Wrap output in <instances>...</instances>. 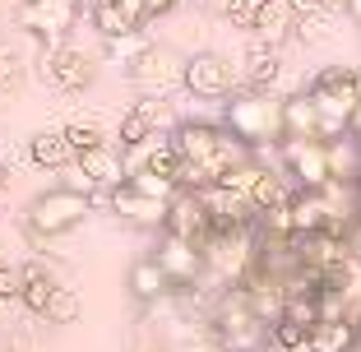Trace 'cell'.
I'll return each mask as SVG.
<instances>
[{
    "label": "cell",
    "mask_w": 361,
    "mask_h": 352,
    "mask_svg": "<svg viewBox=\"0 0 361 352\" xmlns=\"http://www.w3.org/2000/svg\"><path fill=\"white\" fill-rule=\"evenodd\" d=\"M283 107L287 97H278V88H236L232 102H223V126L236 139H245L250 149H274L287 139L283 126Z\"/></svg>",
    "instance_id": "6da1fadb"
},
{
    "label": "cell",
    "mask_w": 361,
    "mask_h": 352,
    "mask_svg": "<svg viewBox=\"0 0 361 352\" xmlns=\"http://www.w3.org/2000/svg\"><path fill=\"white\" fill-rule=\"evenodd\" d=\"M171 139H176L180 158L190 162V167H200L213 186L223 181L232 167L250 162V144H245V139H236L227 126H209V121H180V126L171 130Z\"/></svg>",
    "instance_id": "7a4b0ae2"
},
{
    "label": "cell",
    "mask_w": 361,
    "mask_h": 352,
    "mask_svg": "<svg viewBox=\"0 0 361 352\" xmlns=\"http://www.w3.org/2000/svg\"><path fill=\"white\" fill-rule=\"evenodd\" d=\"M319 107V130L324 139L352 135V121L361 111V70L357 65H324L306 88Z\"/></svg>",
    "instance_id": "3957f363"
},
{
    "label": "cell",
    "mask_w": 361,
    "mask_h": 352,
    "mask_svg": "<svg viewBox=\"0 0 361 352\" xmlns=\"http://www.w3.org/2000/svg\"><path fill=\"white\" fill-rule=\"evenodd\" d=\"M88 209H93V195H79V190H70V186H56V190L37 195V200L28 204L23 223H28L32 241H56V236L75 232V227L88 218Z\"/></svg>",
    "instance_id": "277c9868"
},
{
    "label": "cell",
    "mask_w": 361,
    "mask_h": 352,
    "mask_svg": "<svg viewBox=\"0 0 361 352\" xmlns=\"http://www.w3.org/2000/svg\"><path fill=\"white\" fill-rule=\"evenodd\" d=\"M126 75L144 93H167V88L185 84V56H176V47H167V42H149L126 65Z\"/></svg>",
    "instance_id": "5b68a950"
},
{
    "label": "cell",
    "mask_w": 361,
    "mask_h": 352,
    "mask_svg": "<svg viewBox=\"0 0 361 352\" xmlns=\"http://www.w3.org/2000/svg\"><path fill=\"white\" fill-rule=\"evenodd\" d=\"M278 158H283L287 176H297V186H306V190H324L334 181L329 139H283Z\"/></svg>",
    "instance_id": "8992f818"
},
{
    "label": "cell",
    "mask_w": 361,
    "mask_h": 352,
    "mask_svg": "<svg viewBox=\"0 0 361 352\" xmlns=\"http://www.w3.org/2000/svg\"><path fill=\"white\" fill-rule=\"evenodd\" d=\"M75 0H19L14 5V28L42 37V42H61L75 28Z\"/></svg>",
    "instance_id": "52a82bcc"
},
{
    "label": "cell",
    "mask_w": 361,
    "mask_h": 352,
    "mask_svg": "<svg viewBox=\"0 0 361 352\" xmlns=\"http://www.w3.org/2000/svg\"><path fill=\"white\" fill-rule=\"evenodd\" d=\"M185 93L190 97H204V102H218V97H232L236 93V75L223 56L213 51H200V56H185Z\"/></svg>",
    "instance_id": "ba28073f"
},
{
    "label": "cell",
    "mask_w": 361,
    "mask_h": 352,
    "mask_svg": "<svg viewBox=\"0 0 361 352\" xmlns=\"http://www.w3.org/2000/svg\"><path fill=\"white\" fill-rule=\"evenodd\" d=\"M106 204H111V214L130 227H162L167 223V204L171 200H158V195L139 190L135 181H121L106 190Z\"/></svg>",
    "instance_id": "9c48e42d"
},
{
    "label": "cell",
    "mask_w": 361,
    "mask_h": 352,
    "mask_svg": "<svg viewBox=\"0 0 361 352\" xmlns=\"http://www.w3.org/2000/svg\"><path fill=\"white\" fill-rule=\"evenodd\" d=\"M162 232L185 236V241H195V245L209 241V232H213V214H209V204H204V190H176V195H171Z\"/></svg>",
    "instance_id": "30bf717a"
},
{
    "label": "cell",
    "mask_w": 361,
    "mask_h": 352,
    "mask_svg": "<svg viewBox=\"0 0 361 352\" xmlns=\"http://www.w3.org/2000/svg\"><path fill=\"white\" fill-rule=\"evenodd\" d=\"M37 65H42L47 84L65 88V93H84V88L93 84V61H88V51H79V47H61L56 42L51 51L37 56Z\"/></svg>",
    "instance_id": "8fae6325"
},
{
    "label": "cell",
    "mask_w": 361,
    "mask_h": 352,
    "mask_svg": "<svg viewBox=\"0 0 361 352\" xmlns=\"http://www.w3.org/2000/svg\"><path fill=\"white\" fill-rule=\"evenodd\" d=\"M180 121L171 116L167 102H153V97H144V102H135V107L121 116V149H135V144H144V139L153 135H171Z\"/></svg>",
    "instance_id": "7c38bea8"
},
{
    "label": "cell",
    "mask_w": 361,
    "mask_h": 352,
    "mask_svg": "<svg viewBox=\"0 0 361 352\" xmlns=\"http://www.w3.org/2000/svg\"><path fill=\"white\" fill-rule=\"evenodd\" d=\"M158 260H162V269L176 278V288H195V283L209 274L204 245L185 241V236H171V232H162V241H158Z\"/></svg>",
    "instance_id": "4fadbf2b"
},
{
    "label": "cell",
    "mask_w": 361,
    "mask_h": 352,
    "mask_svg": "<svg viewBox=\"0 0 361 352\" xmlns=\"http://www.w3.org/2000/svg\"><path fill=\"white\" fill-rule=\"evenodd\" d=\"M79 167L97 181V190H111V186L130 181V162H126V149L116 144H97V149H84L79 153Z\"/></svg>",
    "instance_id": "5bb4252c"
},
{
    "label": "cell",
    "mask_w": 361,
    "mask_h": 352,
    "mask_svg": "<svg viewBox=\"0 0 361 352\" xmlns=\"http://www.w3.org/2000/svg\"><path fill=\"white\" fill-rule=\"evenodd\" d=\"M28 158H32V167H42V171H65L79 162V153L65 130H42V135L28 139Z\"/></svg>",
    "instance_id": "9a60e30c"
},
{
    "label": "cell",
    "mask_w": 361,
    "mask_h": 352,
    "mask_svg": "<svg viewBox=\"0 0 361 352\" xmlns=\"http://www.w3.org/2000/svg\"><path fill=\"white\" fill-rule=\"evenodd\" d=\"M176 288V278L162 269V260L158 255H144V260H135V269H130V292H135L144 306H158L167 292Z\"/></svg>",
    "instance_id": "2e32d148"
},
{
    "label": "cell",
    "mask_w": 361,
    "mask_h": 352,
    "mask_svg": "<svg viewBox=\"0 0 361 352\" xmlns=\"http://www.w3.org/2000/svg\"><path fill=\"white\" fill-rule=\"evenodd\" d=\"M278 75H283V61H278L274 42H259L250 32V51H245V84L250 88H278Z\"/></svg>",
    "instance_id": "e0dca14e"
},
{
    "label": "cell",
    "mask_w": 361,
    "mask_h": 352,
    "mask_svg": "<svg viewBox=\"0 0 361 352\" xmlns=\"http://www.w3.org/2000/svg\"><path fill=\"white\" fill-rule=\"evenodd\" d=\"M283 126H287V139H324L319 130V107L310 93H292L283 107Z\"/></svg>",
    "instance_id": "ac0fdd59"
},
{
    "label": "cell",
    "mask_w": 361,
    "mask_h": 352,
    "mask_svg": "<svg viewBox=\"0 0 361 352\" xmlns=\"http://www.w3.org/2000/svg\"><path fill=\"white\" fill-rule=\"evenodd\" d=\"M361 339L357 320H315L310 324V352H352Z\"/></svg>",
    "instance_id": "d6986e66"
},
{
    "label": "cell",
    "mask_w": 361,
    "mask_h": 352,
    "mask_svg": "<svg viewBox=\"0 0 361 352\" xmlns=\"http://www.w3.org/2000/svg\"><path fill=\"white\" fill-rule=\"evenodd\" d=\"M292 28H297V14H292V5H287V0H264V10H259V23H255V37H259V42L283 47Z\"/></svg>",
    "instance_id": "ffe728a7"
},
{
    "label": "cell",
    "mask_w": 361,
    "mask_h": 352,
    "mask_svg": "<svg viewBox=\"0 0 361 352\" xmlns=\"http://www.w3.org/2000/svg\"><path fill=\"white\" fill-rule=\"evenodd\" d=\"M250 200H255L259 214H264V209H278V204H287V200H292L287 176H283V171H274V167H259L255 186H250Z\"/></svg>",
    "instance_id": "44dd1931"
},
{
    "label": "cell",
    "mask_w": 361,
    "mask_h": 352,
    "mask_svg": "<svg viewBox=\"0 0 361 352\" xmlns=\"http://www.w3.org/2000/svg\"><path fill=\"white\" fill-rule=\"evenodd\" d=\"M93 28L102 32V37H121V32H135V23L126 19V10H121L116 0H93Z\"/></svg>",
    "instance_id": "7402d4cb"
},
{
    "label": "cell",
    "mask_w": 361,
    "mask_h": 352,
    "mask_svg": "<svg viewBox=\"0 0 361 352\" xmlns=\"http://www.w3.org/2000/svg\"><path fill=\"white\" fill-rule=\"evenodd\" d=\"M79 310H84V306H79V292L56 283L51 301H47V310H42V320H47V324H75V320H79Z\"/></svg>",
    "instance_id": "603a6c76"
},
{
    "label": "cell",
    "mask_w": 361,
    "mask_h": 352,
    "mask_svg": "<svg viewBox=\"0 0 361 352\" xmlns=\"http://www.w3.org/2000/svg\"><path fill=\"white\" fill-rule=\"evenodd\" d=\"M102 47H106V61L130 65L144 47H149V37H144V28H135V32H121V37H102Z\"/></svg>",
    "instance_id": "cb8c5ba5"
},
{
    "label": "cell",
    "mask_w": 361,
    "mask_h": 352,
    "mask_svg": "<svg viewBox=\"0 0 361 352\" xmlns=\"http://www.w3.org/2000/svg\"><path fill=\"white\" fill-rule=\"evenodd\" d=\"M23 88V65H19V51L10 42H0V93H19Z\"/></svg>",
    "instance_id": "d4e9b609"
},
{
    "label": "cell",
    "mask_w": 361,
    "mask_h": 352,
    "mask_svg": "<svg viewBox=\"0 0 361 352\" xmlns=\"http://www.w3.org/2000/svg\"><path fill=\"white\" fill-rule=\"evenodd\" d=\"M259 10H264V0H232L223 19L232 23V28H241V32H255V23H259Z\"/></svg>",
    "instance_id": "484cf974"
},
{
    "label": "cell",
    "mask_w": 361,
    "mask_h": 352,
    "mask_svg": "<svg viewBox=\"0 0 361 352\" xmlns=\"http://www.w3.org/2000/svg\"><path fill=\"white\" fill-rule=\"evenodd\" d=\"M23 283H28L23 265H0V301H19L23 297Z\"/></svg>",
    "instance_id": "4316f807"
},
{
    "label": "cell",
    "mask_w": 361,
    "mask_h": 352,
    "mask_svg": "<svg viewBox=\"0 0 361 352\" xmlns=\"http://www.w3.org/2000/svg\"><path fill=\"white\" fill-rule=\"evenodd\" d=\"M65 135H70V144H75V153L84 149H97V144H106V135L97 126H84V121H75V126H65Z\"/></svg>",
    "instance_id": "83f0119b"
},
{
    "label": "cell",
    "mask_w": 361,
    "mask_h": 352,
    "mask_svg": "<svg viewBox=\"0 0 361 352\" xmlns=\"http://www.w3.org/2000/svg\"><path fill=\"white\" fill-rule=\"evenodd\" d=\"M176 352H223V339H218V334H213V324H209V329H200L195 339H180Z\"/></svg>",
    "instance_id": "f1b7e54d"
},
{
    "label": "cell",
    "mask_w": 361,
    "mask_h": 352,
    "mask_svg": "<svg viewBox=\"0 0 361 352\" xmlns=\"http://www.w3.org/2000/svg\"><path fill=\"white\" fill-rule=\"evenodd\" d=\"M0 352H37L32 348V334L28 329H10V339H5V348Z\"/></svg>",
    "instance_id": "f546056e"
},
{
    "label": "cell",
    "mask_w": 361,
    "mask_h": 352,
    "mask_svg": "<svg viewBox=\"0 0 361 352\" xmlns=\"http://www.w3.org/2000/svg\"><path fill=\"white\" fill-rule=\"evenodd\" d=\"M121 10H126V19L135 23V28H144V19H149V5H144V0H116Z\"/></svg>",
    "instance_id": "4dcf8cb0"
},
{
    "label": "cell",
    "mask_w": 361,
    "mask_h": 352,
    "mask_svg": "<svg viewBox=\"0 0 361 352\" xmlns=\"http://www.w3.org/2000/svg\"><path fill=\"white\" fill-rule=\"evenodd\" d=\"M287 5H292V14H297V19H310V14H324V10H329L324 0H287Z\"/></svg>",
    "instance_id": "1f68e13d"
},
{
    "label": "cell",
    "mask_w": 361,
    "mask_h": 352,
    "mask_svg": "<svg viewBox=\"0 0 361 352\" xmlns=\"http://www.w3.org/2000/svg\"><path fill=\"white\" fill-rule=\"evenodd\" d=\"M144 5H149V19H158V14H171L180 0H144Z\"/></svg>",
    "instance_id": "d6a6232c"
},
{
    "label": "cell",
    "mask_w": 361,
    "mask_h": 352,
    "mask_svg": "<svg viewBox=\"0 0 361 352\" xmlns=\"http://www.w3.org/2000/svg\"><path fill=\"white\" fill-rule=\"evenodd\" d=\"M195 5H200V10H209V14H227V5H232V0H195Z\"/></svg>",
    "instance_id": "836d02e7"
},
{
    "label": "cell",
    "mask_w": 361,
    "mask_h": 352,
    "mask_svg": "<svg viewBox=\"0 0 361 352\" xmlns=\"http://www.w3.org/2000/svg\"><path fill=\"white\" fill-rule=\"evenodd\" d=\"M343 10H348V14H352V19H357V23H361V0H343Z\"/></svg>",
    "instance_id": "e575fe53"
},
{
    "label": "cell",
    "mask_w": 361,
    "mask_h": 352,
    "mask_svg": "<svg viewBox=\"0 0 361 352\" xmlns=\"http://www.w3.org/2000/svg\"><path fill=\"white\" fill-rule=\"evenodd\" d=\"M5 186H10V167H5V162H0V190H5Z\"/></svg>",
    "instance_id": "d590c367"
},
{
    "label": "cell",
    "mask_w": 361,
    "mask_h": 352,
    "mask_svg": "<svg viewBox=\"0 0 361 352\" xmlns=\"http://www.w3.org/2000/svg\"><path fill=\"white\" fill-rule=\"evenodd\" d=\"M357 218H361V186H357Z\"/></svg>",
    "instance_id": "8d00e7d4"
},
{
    "label": "cell",
    "mask_w": 361,
    "mask_h": 352,
    "mask_svg": "<svg viewBox=\"0 0 361 352\" xmlns=\"http://www.w3.org/2000/svg\"><path fill=\"white\" fill-rule=\"evenodd\" d=\"M324 5H329V10H334V5H343V0H324Z\"/></svg>",
    "instance_id": "74e56055"
},
{
    "label": "cell",
    "mask_w": 361,
    "mask_h": 352,
    "mask_svg": "<svg viewBox=\"0 0 361 352\" xmlns=\"http://www.w3.org/2000/svg\"><path fill=\"white\" fill-rule=\"evenodd\" d=\"M352 352H361V339H357V348H352Z\"/></svg>",
    "instance_id": "f35d334b"
}]
</instances>
